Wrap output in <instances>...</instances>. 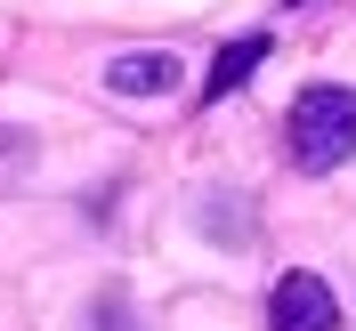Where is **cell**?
I'll use <instances>...</instances> for the list:
<instances>
[{"label":"cell","mask_w":356,"mask_h":331,"mask_svg":"<svg viewBox=\"0 0 356 331\" xmlns=\"http://www.w3.org/2000/svg\"><path fill=\"white\" fill-rule=\"evenodd\" d=\"M348 154H356V89H340V81L300 89V105H291V162L340 170Z\"/></svg>","instance_id":"6da1fadb"},{"label":"cell","mask_w":356,"mask_h":331,"mask_svg":"<svg viewBox=\"0 0 356 331\" xmlns=\"http://www.w3.org/2000/svg\"><path fill=\"white\" fill-rule=\"evenodd\" d=\"M267 315H275L267 331H332V323H340V299H332V283H324V275H308V266H300V275H284V283H275Z\"/></svg>","instance_id":"7a4b0ae2"},{"label":"cell","mask_w":356,"mask_h":331,"mask_svg":"<svg viewBox=\"0 0 356 331\" xmlns=\"http://www.w3.org/2000/svg\"><path fill=\"white\" fill-rule=\"evenodd\" d=\"M106 89H113V97H162V89H178V57H162V49L113 57V65H106Z\"/></svg>","instance_id":"3957f363"},{"label":"cell","mask_w":356,"mask_h":331,"mask_svg":"<svg viewBox=\"0 0 356 331\" xmlns=\"http://www.w3.org/2000/svg\"><path fill=\"white\" fill-rule=\"evenodd\" d=\"M259 57H267V33H251V41H227V49H219V65H211V81H202V97H235V89L259 73Z\"/></svg>","instance_id":"277c9868"}]
</instances>
